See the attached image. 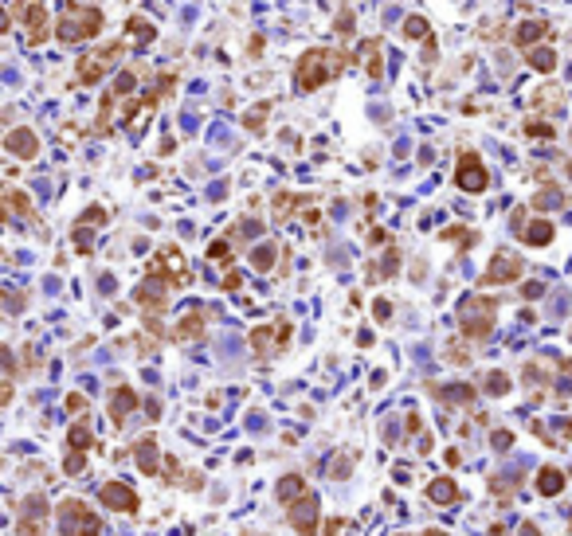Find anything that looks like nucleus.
<instances>
[{
  "instance_id": "obj_45",
  "label": "nucleus",
  "mask_w": 572,
  "mask_h": 536,
  "mask_svg": "<svg viewBox=\"0 0 572 536\" xmlns=\"http://www.w3.org/2000/svg\"><path fill=\"white\" fill-rule=\"evenodd\" d=\"M373 313H377V321H388V317H392V305L384 302V298H377V305H373Z\"/></svg>"
},
{
  "instance_id": "obj_46",
  "label": "nucleus",
  "mask_w": 572,
  "mask_h": 536,
  "mask_svg": "<svg viewBox=\"0 0 572 536\" xmlns=\"http://www.w3.org/2000/svg\"><path fill=\"white\" fill-rule=\"evenodd\" d=\"M83 407H86V395H79V391L67 395V411H83Z\"/></svg>"
},
{
  "instance_id": "obj_11",
  "label": "nucleus",
  "mask_w": 572,
  "mask_h": 536,
  "mask_svg": "<svg viewBox=\"0 0 572 536\" xmlns=\"http://www.w3.org/2000/svg\"><path fill=\"white\" fill-rule=\"evenodd\" d=\"M290 524L302 536H314V528H317V497L314 493H306V497H298L290 505Z\"/></svg>"
},
{
  "instance_id": "obj_48",
  "label": "nucleus",
  "mask_w": 572,
  "mask_h": 536,
  "mask_svg": "<svg viewBox=\"0 0 572 536\" xmlns=\"http://www.w3.org/2000/svg\"><path fill=\"white\" fill-rule=\"evenodd\" d=\"M98 533H102V528H98V521H95V517H86V521H83V533H79V536H98Z\"/></svg>"
},
{
  "instance_id": "obj_32",
  "label": "nucleus",
  "mask_w": 572,
  "mask_h": 536,
  "mask_svg": "<svg viewBox=\"0 0 572 536\" xmlns=\"http://www.w3.org/2000/svg\"><path fill=\"white\" fill-rule=\"evenodd\" d=\"M427 36H431V24L424 16H408L404 20V39H427Z\"/></svg>"
},
{
  "instance_id": "obj_50",
  "label": "nucleus",
  "mask_w": 572,
  "mask_h": 536,
  "mask_svg": "<svg viewBox=\"0 0 572 536\" xmlns=\"http://www.w3.org/2000/svg\"><path fill=\"white\" fill-rule=\"evenodd\" d=\"M224 290H239V274H235V270L224 278Z\"/></svg>"
},
{
  "instance_id": "obj_30",
  "label": "nucleus",
  "mask_w": 572,
  "mask_h": 536,
  "mask_svg": "<svg viewBox=\"0 0 572 536\" xmlns=\"http://www.w3.org/2000/svg\"><path fill=\"white\" fill-rule=\"evenodd\" d=\"M275 258H279V247H275V243H263V247L255 251V255H251V267L267 274V270L275 267Z\"/></svg>"
},
{
  "instance_id": "obj_7",
  "label": "nucleus",
  "mask_w": 572,
  "mask_h": 536,
  "mask_svg": "<svg viewBox=\"0 0 572 536\" xmlns=\"http://www.w3.org/2000/svg\"><path fill=\"white\" fill-rule=\"evenodd\" d=\"M149 274H157V278L172 282V286H181V282L188 278V262H184L181 247H161L157 258L149 262Z\"/></svg>"
},
{
  "instance_id": "obj_4",
  "label": "nucleus",
  "mask_w": 572,
  "mask_h": 536,
  "mask_svg": "<svg viewBox=\"0 0 572 536\" xmlns=\"http://www.w3.org/2000/svg\"><path fill=\"white\" fill-rule=\"evenodd\" d=\"M122 51H126V43H122V39H114V43H102V48L79 55V67H75V79H79V86L102 83V74H106L114 63L122 59Z\"/></svg>"
},
{
  "instance_id": "obj_21",
  "label": "nucleus",
  "mask_w": 572,
  "mask_h": 536,
  "mask_svg": "<svg viewBox=\"0 0 572 536\" xmlns=\"http://www.w3.org/2000/svg\"><path fill=\"white\" fill-rule=\"evenodd\" d=\"M361 55H365L368 79H380V74H384V51H380V39H365V43H361Z\"/></svg>"
},
{
  "instance_id": "obj_53",
  "label": "nucleus",
  "mask_w": 572,
  "mask_h": 536,
  "mask_svg": "<svg viewBox=\"0 0 572 536\" xmlns=\"http://www.w3.org/2000/svg\"><path fill=\"white\" fill-rule=\"evenodd\" d=\"M424 536H447V533H439V528H427V533Z\"/></svg>"
},
{
  "instance_id": "obj_39",
  "label": "nucleus",
  "mask_w": 572,
  "mask_h": 536,
  "mask_svg": "<svg viewBox=\"0 0 572 536\" xmlns=\"http://www.w3.org/2000/svg\"><path fill=\"white\" fill-rule=\"evenodd\" d=\"M86 470V458H83V451H75L67 462H63V474H83Z\"/></svg>"
},
{
  "instance_id": "obj_42",
  "label": "nucleus",
  "mask_w": 572,
  "mask_h": 536,
  "mask_svg": "<svg viewBox=\"0 0 572 536\" xmlns=\"http://www.w3.org/2000/svg\"><path fill=\"white\" fill-rule=\"evenodd\" d=\"M396 267H400V255H396V251H388L384 267H380V278H392V274H396Z\"/></svg>"
},
{
  "instance_id": "obj_3",
  "label": "nucleus",
  "mask_w": 572,
  "mask_h": 536,
  "mask_svg": "<svg viewBox=\"0 0 572 536\" xmlns=\"http://www.w3.org/2000/svg\"><path fill=\"white\" fill-rule=\"evenodd\" d=\"M494 321H498V302L482 298V293H466L463 305H459V325H463L466 337H475V341L490 337Z\"/></svg>"
},
{
  "instance_id": "obj_41",
  "label": "nucleus",
  "mask_w": 572,
  "mask_h": 536,
  "mask_svg": "<svg viewBox=\"0 0 572 536\" xmlns=\"http://www.w3.org/2000/svg\"><path fill=\"white\" fill-rule=\"evenodd\" d=\"M228 255H232L228 239H219V243H212V247H208V258H212V262H216V258H228Z\"/></svg>"
},
{
  "instance_id": "obj_22",
  "label": "nucleus",
  "mask_w": 572,
  "mask_h": 536,
  "mask_svg": "<svg viewBox=\"0 0 572 536\" xmlns=\"http://www.w3.org/2000/svg\"><path fill=\"white\" fill-rule=\"evenodd\" d=\"M435 400L447 403V407H459V403H475V388L471 384H451V388H435Z\"/></svg>"
},
{
  "instance_id": "obj_27",
  "label": "nucleus",
  "mask_w": 572,
  "mask_h": 536,
  "mask_svg": "<svg viewBox=\"0 0 572 536\" xmlns=\"http://www.w3.org/2000/svg\"><path fill=\"white\" fill-rule=\"evenodd\" d=\"M67 446H71V451H90V446H95V431L83 426V423H75L71 431H67Z\"/></svg>"
},
{
  "instance_id": "obj_12",
  "label": "nucleus",
  "mask_w": 572,
  "mask_h": 536,
  "mask_svg": "<svg viewBox=\"0 0 572 536\" xmlns=\"http://www.w3.org/2000/svg\"><path fill=\"white\" fill-rule=\"evenodd\" d=\"M134 298H137V305H141L146 313H161V309H165V278L149 274V278L134 290Z\"/></svg>"
},
{
  "instance_id": "obj_6",
  "label": "nucleus",
  "mask_w": 572,
  "mask_h": 536,
  "mask_svg": "<svg viewBox=\"0 0 572 536\" xmlns=\"http://www.w3.org/2000/svg\"><path fill=\"white\" fill-rule=\"evenodd\" d=\"M525 274V262L513 251H498V255L490 258L486 274H482V286H510V282H517Z\"/></svg>"
},
{
  "instance_id": "obj_24",
  "label": "nucleus",
  "mask_w": 572,
  "mask_h": 536,
  "mask_svg": "<svg viewBox=\"0 0 572 536\" xmlns=\"http://www.w3.org/2000/svg\"><path fill=\"white\" fill-rule=\"evenodd\" d=\"M427 497L435 501V505H451V501H459V486H455L451 477H435V482L427 486Z\"/></svg>"
},
{
  "instance_id": "obj_14",
  "label": "nucleus",
  "mask_w": 572,
  "mask_h": 536,
  "mask_svg": "<svg viewBox=\"0 0 572 536\" xmlns=\"http://www.w3.org/2000/svg\"><path fill=\"white\" fill-rule=\"evenodd\" d=\"M137 411V391L134 388H114V395H110V419L122 426L126 415Z\"/></svg>"
},
{
  "instance_id": "obj_40",
  "label": "nucleus",
  "mask_w": 572,
  "mask_h": 536,
  "mask_svg": "<svg viewBox=\"0 0 572 536\" xmlns=\"http://www.w3.org/2000/svg\"><path fill=\"white\" fill-rule=\"evenodd\" d=\"M79 223H83V227H86V223H95V227H98V223H106V212H102V207H86Z\"/></svg>"
},
{
  "instance_id": "obj_25",
  "label": "nucleus",
  "mask_w": 572,
  "mask_h": 536,
  "mask_svg": "<svg viewBox=\"0 0 572 536\" xmlns=\"http://www.w3.org/2000/svg\"><path fill=\"white\" fill-rule=\"evenodd\" d=\"M306 493H310V489H306V482H302L298 474H286V477L279 482V497L286 501V505H294V501L306 497Z\"/></svg>"
},
{
  "instance_id": "obj_29",
  "label": "nucleus",
  "mask_w": 572,
  "mask_h": 536,
  "mask_svg": "<svg viewBox=\"0 0 572 536\" xmlns=\"http://www.w3.org/2000/svg\"><path fill=\"white\" fill-rule=\"evenodd\" d=\"M4 207L16 212V216H32V200H28L20 188H8V192H4Z\"/></svg>"
},
{
  "instance_id": "obj_8",
  "label": "nucleus",
  "mask_w": 572,
  "mask_h": 536,
  "mask_svg": "<svg viewBox=\"0 0 572 536\" xmlns=\"http://www.w3.org/2000/svg\"><path fill=\"white\" fill-rule=\"evenodd\" d=\"M20 20H24V36L32 48H39V43H48L51 28H48V12H43V4L39 0H32L24 12H20Z\"/></svg>"
},
{
  "instance_id": "obj_18",
  "label": "nucleus",
  "mask_w": 572,
  "mask_h": 536,
  "mask_svg": "<svg viewBox=\"0 0 572 536\" xmlns=\"http://www.w3.org/2000/svg\"><path fill=\"white\" fill-rule=\"evenodd\" d=\"M204 337V309H193V313L181 317L177 325V341H200Z\"/></svg>"
},
{
  "instance_id": "obj_15",
  "label": "nucleus",
  "mask_w": 572,
  "mask_h": 536,
  "mask_svg": "<svg viewBox=\"0 0 572 536\" xmlns=\"http://www.w3.org/2000/svg\"><path fill=\"white\" fill-rule=\"evenodd\" d=\"M545 36H549V24H545V20H525V24L513 28V43H517L522 51L537 48V39H545Z\"/></svg>"
},
{
  "instance_id": "obj_16",
  "label": "nucleus",
  "mask_w": 572,
  "mask_h": 536,
  "mask_svg": "<svg viewBox=\"0 0 572 536\" xmlns=\"http://www.w3.org/2000/svg\"><path fill=\"white\" fill-rule=\"evenodd\" d=\"M86 517H90V513H86L83 501H63V505H59V533L63 536H75V524L86 521Z\"/></svg>"
},
{
  "instance_id": "obj_47",
  "label": "nucleus",
  "mask_w": 572,
  "mask_h": 536,
  "mask_svg": "<svg viewBox=\"0 0 572 536\" xmlns=\"http://www.w3.org/2000/svg\"><path fill=\"white\" fill-rule=\"evenodd\" d=\"M259 51H263V36H251V39H247V55H251V59H259Z\"/></svg>"
},
{
  "instance_id": "obj_49",
  "label": "nucleus",
  "mask_w": 572,
  "mask_h": 536,
  "mask_svg": "<svg viewBox=\"0 0 572 536\" xmlns=\"http://www.w3.org/2000/svg\"><path fill=\"white\" fill-rule=\"evenodd\" d=\"M541 293H545V286H541V282H529V286H525V298H529V302H533V298H541Z\"/></svg>"
},
{
  "instance_id": "obj_17",
  "label": "nucleus",
  "mask_w": 572,
  "mask_h": 536,
  "mask_svg": "<svg viewBox=\"0 0 572 536\" xmlns=\"http://www.w3.org/2000/svg\"><path fill=\"white\" fill-rule=\"evenodd\" d=\"M126 36L134 39L137 48H146V43L157 39V24H149L146 16H130V20H126Z\"/></svg>"
},
{
  "instance_id": "obj_43",
  "label": "nucleus",
  "mask_w": 572,
  "mask_h": 536,
  "mask_svg": "<svg viewBox=\"0 0 572 536\" xmlns=\"http://www.w3.org/2000/svg\"><path fill=\"white\" fill-rule=\"evenodd\" d=\"M490 442H494V451H510L513 435H510V431H494V439H490Z\"/></svg>"
},
{
  "instance_id": "obj_5",
  "label": "nucleus",
  "mask_w": 572,
  "mask_h": 536,
  "mask_svg": "<svg viewBox=\"0 0 572 536\" xmlns=\"http://www.w3.org/2000/svg\"><path fill=\"white\" fill-rule=\"evenodd\" d=\"M455 184H459L463 192H471V196H478V192H486V188H490L486 165H482V157H478V153H463V157H459Z\"/></svg>"
},
{
  "instance_id": "obj_19",
  "label": "nucleus",
  "mask_w": 572,
  "mask_h": 536,
  "mask_svg": "<svg viewBox=\"0 0 572 536\" xmlns=\"http://www.w3.org/2000/svg\"><path fill=\"white\" fill-rule=\"evenodd\" d=\"M525 63H529V71H537V74H553L560 59H557V51L553 48H529Z\"/></svg>"
},
{
  "instance_id": "obj_26",
  "label": "nucleus",
  "mask_w": 572,
  "mask_h": 536,
  "mask_svg": "<svg viewBox=\"0 0 572 536\" xmlns=\"http://www.w3.org/2000/svg\"><path fill=\"white\" fill-rule=\"evenodd\" d=\"M557 106H564V94H560L557 86H541V90H533V110H557Z\"/></svg>"
},
{
  "instance_id": "obj_36",
  "label": "nucleus",
  "mask_w": 572,
  "mask_h": 536,
  "mask_svg": "<svg viewBox=\"0 0 572 536\" xmlns=\"http://www.w3.org/2000/svg\"><path fill=\"white\" fill-rule=\"evenodd\" d=\"M294 204H298V196H290V192H279V196H275V216H279V220H286Z\"/></svg>"
},
{
  "instance_id": "obj_35",
  "label": "nucleus",
  "mask_w": 572,
  "mask_h": 536,
  "mask_svg": "<svg viewBox=\"0 0 572 536\" xmlns=\"http://www.w3.org/2000/svg\"><path fill=\"white\" fill-rule=\"evenodd\" d=\"M333 28H337V36H345V39L353 36V32H357V24H353V8H341V12H337V24H333Z\"/></svg>"
},
{
  "instance_id": "obj_10",
  "label": "nucleus",
  "mask_w": 572,
  "mask_h": 536,
  "mask_svg": "<svg viewBox=\"0 0 572 536\" xmlns=\"http://www.w3.org/2000/svg\"><path fill=\"white\" fill-rule=\"evenodd\" d=\"M98 497H102V505H106V509H118V513H137V493H134L130 486H126V482H106Z\"/></svg>"
},
{
  "instance_id": "obj_37",
  "label": "nucleus",
  "mask_w": 572,
  "mask_h": 536,
  "mask_svg": "<svg viewBox=\"0 0 572 536\" xmlns=\"http://www.w3.org/2000/svg\"><path fill=\"white\" fill-rule=\"evenodd\" d=\"M525 134L529 137H545L549 141V137H557V130H553L549 122H533V118H529V122H525Z\"/></svg>"
},
{
  "instance_id": "obj_51",
  "label": "nucleus",
  "mask_w": 572,
  "mask_h": 536,
  "mask_svg": "<svg viewBox=\"0 0 572 536\" xmlns=\"http://www.w3.org/2000/svg\"><path fill=\"white\" fill-rule=\"evenodd\" d=\"M8 309H12V313L16 309H24V298H20V293H8Z\"/></svg>"
},
{
  "instance_id": "obj_13",
  "label": "nucleus",
  "mask_w": 572,
  "mask_h": 536,
  "mask_svg": "<svg viewBox=\"0 0 572 536\" xmlns=\"http://www.w3.org/2000/svg\"><path fill=\"white\" fill-rule=\"evenodd\" d=\"M134 458H137V470L153 477V474H157V466H161L157 439H153V435H146V439H137V442H134Z\"/></svg>"
},
{
  "instance_id": "obj_38",
  "label": "nucleus",
  "mask_w": 572,
  "mask_h": 536,
  "mask_svg": "<svg viewBox=\"0 0 572 536\" xmlns=\"http://www.w3.org/2000/svg\"><path fill=\"white\" fill-rule=\"evenodd\" d=\"M251 344H255L259 356H267V344H270V329H251Z\"/></svg>"
},
{
  "instance_id": "obj_23",
  "label": "nucleus",
  "mask_w": 572,
  "mask_h": 536,
  "mask_svg": "<svg viewBox=\"0 0 572 536\" xmlns=\"http://www.w3.org/2000/svg\"><path fill=\"white\" fill-rule=\"evenodd\" d=\"M522 239H525L529 247H549V243H553V223H549V220L525 223V227H522Z\"/></svg>"
},
{
  "instance_id": "obj_54",
  "label": "nucleus",
  "mask_w": 572,
  "mask_h": 536,
  "mask_svg": "<svg viewBox=\"0 0 572 536\" xmlns=\"http://www.w3.org/2000/svg\"><path fill=\"white\" fill-rule=\"evenodd\" d=\"M564 372H572V360H564Z\"/></svg>"
},
{
  "instance_id": "obj_34",
  "label": "nucleus",
  "mask_w": 572,
  "mask_h": 536,
  "mask_svg": "<svg viewBox=\"0 0 572 536\" xmlns=\"http://www.w3.org/2000/svg\"><path fill=\"white\" fill-rule=\"evenodd\" d=\"M482 388H486L490 395H506V391H510V376H506V372H486Z\"/></svg>"
},
{
  "instance_id": "obj_33",
  "label": "nucleus",
  "mask_w": 572,
  "mask_h": 536,
  "mask_svg": "<svg viewBox=\"0 0 572 536\" xmlns=\"http://www.w3.org/2000/svg\"><path fill=\"white\" fill-rule=\"evenodd\" d=\"M560 200H564V192H560L557 184H549L541 196H533V212H545V207H557Z\"/></svg>"
},
{
  "instance_id": "obj_44",
  "label": "nucleus",
  "mask_w": 572,
  "mask_h": 536,
  "mask_svg": "<svg viewBox=\"0 0 572 536\" xmlns=\"http://www.w3.org/2000/svg\"><path fill=\"white\" fill-rule=\"evenodd\" d=\"M75 243H79V251H83V255H90V235L83 231V223L75 227Z\"/></svg>"
},
{
  "instance_id": "obj_28",
  "label": "nucleus",
  "mask_w": 572,
  "mask_h": 536,
  "mask_svg": "<svg viewBox=\"0 0 572 536\" xmlns=\"http://www.w3.org/2000/svg\"><path fill=\"white\" fill-rule=\"evenodd\" d=\"M110 90L122 98V102H126V98H134V94H137V74H134V71H118V74H114V86H110Z\"/></svg>"
},
{
  "instance_id": "obj_52",
  "label": "nucleus",
  "mask_w": 572,
  "mask_h": 536,
  "mask_svg": "<svg viewBox=\"0 0 572 536\" xmlns=\"http://www.w3.org/2000/svg\"><path fill=\"white\" fill-rule=\"evenodd\" d=\"M517 536H541V533H537L533 524H522V533H517Z\"/></svg>"
},
{
  "instance_id": "obj_31",
  "label": "nucleus",
  "mask_w": 572,
  "mask_h": 536,
  "mask_svg": "<svg viewBox=\"0 0 572 536\" xmlns=\"http://www.w3.org/2000/svg\"><path fill=\"white\" fill-rule=\"evenodd\" d=\"M267 110H270V102H259V106H251V110H247L244 125L251 130V134H263V125H267Z\"/></svg>"
},
{
  "instance_id": "obj_2",
  "label": "nucleus",
  "mask_w": 572,
  "mask_h": 536,
  "mask_svg": "<svg viewBox=\"0 0 572 536\" xmlns=\"http://www.w3.org/2000/svg\"><path fill=\"white\" fill-rule=\"evenodd\" d=\"M102 12L95 4H79V0H67L59 12V24H55V39L59 43H86L102 32Z\"/></svg>"
},
{
  "instance_id": "obj_1",
  "label": "nucleus",
  "mask_w": 572,
  "mask_h": 536,
  "mask_svg": "<svg viewBox=\"0 0 572 536\" xmlns=\"http://www.w3.org/2000/svg\"><path fill=\"white\" fill-rule=\"evenodd\" d=\"M353 63V55L349 51H337V48H310L298 59V67H294V86L298 90H317V86L333 83L337 74H345V67Z\"/></svg>"
},
{
  "instance_id": "obj_9",
  "label": "nucleus",
  "mask_w": 572,
  "mask_h": 536,
  "mask_svg": "<svg viewBox=\"0 0 572 536\" xmlns=\"http://www.w3.org/2000/svg\"><path fill=\"white\" fill-rule=\"evenodd\" d=\"M4 149L12 153V157H20V161H32L39 153V137L28 130V125H16V130H8L4 134Z\"/></svg>"
},
{
  "instance_id": "obj_20",
  "label": "nucleus",
  "mask_w": 572,
  "mask_h": 536,
  "mask_svg": "<svg viewBox=\"0 0 572 536\" xmlns=\"http://www.w3.org/2000/svg\"><path fill=\"white\" fill-rule=\"evenodd\" d=\"M560 489H564V470L545 466V470L537 474V493H541V497H557Z\"/></svg>"
}]
</instances>
